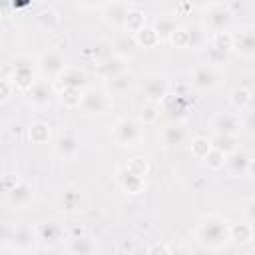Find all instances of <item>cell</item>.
Listing matches in <instances>:
<instances>
[{"label":"cell","instance_id":"obj_1","mask_svg":"<svg viewBox=\"0 0 255 255\" xmlns=\"http://www.w3.org/2000/svg\"><path fill=\"white\" fill-rule=\"evenodd\" d=\"M197 241L207 249H219L229 241V221L217 213H207L199 219Z\"/></svg>","mask_w":255,"mask_h":255},{"label":"cell","instance_id":"obj_2","mask_svg":"<svg viewBox=\"0 0 255 255\" xmlns=\"http://www.w3.org/2000/svg\"><path fill=\"white\" fill-rule=\"evenodd\" d=\"M112 137L122 147H137L143 141V122L135 118H118L112 126Z\"/></svg>","mask_w":255,"mask_h":255},{"label":"cell","instance_id":"obj_3","mask_svg":"<svg viewBox=\"0 0 255 255\" xmlns=\"http://www.w3.org/2000/svg\"><path fill=\"white\" fill-rule=\"evenodd\" d=\"M112 100H110V92L108 90H100V88H88L84 90L82 96V104H80V112L84 116H102L110 110Z\"/></svg>","mask_w":255,"mask_h":255},{"label":"cell","instance_id":"obj_4","mask_svg":"<svg viewBox=\"0 0 255 255\" xmlns=\"http://www.w3.org/2000/svg\"><path fill=\"white\" fill-rule=\"evenodd\" d=\"M36 64H38L40 74H42L46 80H58V78L64 74V70L68 68L66 58H64L58 50H46V52H42Z\"/></svg>","mask_w":255,"mask_h":255},{"label":"cell","instance_id":"obj_5","mask_svg":"<svg viewBox=\"0 0 255 255\" xmlns=\"http://www.w3.org/2000/svg\"><path fill=\"white\" fill-rule=\"evenodd\" d=\"M24 96H26V102L30 106H34V108H48V106H52V102H54V98L58 94H56L52 82L44 78V80H36L24 92Z\"/></svg>","mask_w":255,"mask_h":255},{"label":"cell","instance_id":"obj_6","mask_svg":"<svg viewBox=\"0 0 255 255\" xmlns=\"http://www.w3.org/2000/svg\"><path fill=\"white\" fill-rule=\"evenodd\" d=\"M10 80L14 82V86L20 92H26L36 82V78H34V60L30 56H16Z\"/></svg>","mask_w":255,"mask_h":255},{"label":"cell","instance_id":"obj_7","mask_svg":"<svg viewBox=\"0 0 255 255\" xmlns=\"http://www.w3.org/2000/svg\"><path fill=\"white\" fill-rule=\"evenodd\" d=\"M131 4L126 2V0H112L108 2L104 8H102V16H104V22L116 30H124L126 28V20H128V14L131 12Z\"/></svg>","mask_w":255,"mask_h":255},{"label":"cell","instance_id":"obj_8","mask_svg":"<svg viewBox=\"0 0 255 255\" xmlns=\"http://www.w3.org/2000/svg\"><path fill=\"white\" fill-rule=\"evenodd\" d=\"M233 12L229 10L227 4H211L205 12V28L215 32H225L231 26Z\"/></svg>","mask_w":255,"mask_h":255},{"label":"cell","instance_id":"obj_9","mask_svg":"<svg viewBox=\"0 0 255 255\" xmlns=\"http://www.w3.org/2000/svg\"><path fill=\"white\" fill-rule=\"evenodd\" d=\"M141 94L151 104H161L169 94V82L159 74H149L141 84Z\"/></svg>","mask_w":255,"mask_h":255},{"label":"cell","instance_id":"obj_10","mask_svg":"<svg viewBox=\"0 0 255 255\" xmlns=\"http://www.w3.org/2000/svg\"><path fill=\"white\" fill-rule=\"evenodd\" d=\"M54 151L60 159H74L80 153V139L72 129H64L58 133L54 141Z\"/></svg>","mask_w":255,"mask_h":255},{"label":"cell","instance_id":"obj_11","mask_svg":"<svg viewBox=\"0 0 255 255\" xmlns=\"http://www.w3.org/2000/svg\"><path fill=\"white\" fill-rule=\"evenodd\" d=\"M233 52L241 58H255V26H245L233 32Z\"/></svg>","mask_w":255,"mask_h":255},{"label":"cell","instance_id":"obj_12","mask_svg":"<svg viewBox=\"0 0 255 255\" xmlns=\"http://www.w3.org/2000/svg\"><path fill=\"white\" fill-rule=\"evenodd\" d=\"M116 179H118V185H120L126 193H129V195H137V193H141V191L145 189V177L135 175L131 169H128V165L118 167Z\"/></svg>","mask_w":255,"mask_h":255},{"label":"cell","instance_id":"obj_13","mask_svg":"<svg viewBox=\"0 0 255 255\" xmlns=\"http://www.w3.org/2000/svg\"><path fill=\"white\" fill-rule=\"evenodd\" d=\"M6 199L12 207H24L34 199V185L26 179H18L8 191H6Z\"/></svg>","mask_w":255,"mask_h":255},{"label":"cell","instance_id":"obj_14","mask_svg":"<svg viewBox=\"0 0 255 255\" xmlns=\"http://www.w3.org/2000/svg\"><path fill=\"white\" fill-rule=\"evenodd\" d=\"M217 82H219V72L215 70V66H209V64L195 68L191 74V86L195 90H201V92L215 88Z\"/></svg>","mask_w":255,"mask_h":255},{"label":"cell","instance_id":"obj_15","mask_svg":"<svg viewBox=\"0 0 255 255\" xmlns=\"http://www.w3.org/2000/svg\"><path fill=\"white\" fill-rule=\"evenodd\" d=\"M211 126H213V131H215V133L237 135V133L241 131V120H239V116L233 114V112H219V114L213 118Z\"/></svg>","mask_w":255,"mask_h":255},{"label":"cell","instance_id":"obj_16","mask_svg":"<svg viewBox=\"0 0 255 255\" xmlns=\"http://www.w3.org/2000/svg\"><path fill=\"white\" fill-rule=\"evenodd\" d=\"M36 243H38L36 227H30V225H16V227L12 229V245H14L18 251H32Z\"/></svg>","mask_w":255,"mask_h":255},{"label":"cell","instance_id":"obj_17","mask_svg":"<svg viewBox=\"0 0 255 255\" xmlns=\"http://www.w3.org/2000/svg\"><path fill=\"white\" fill-rule=\"evenodd\" d=\"M36 235H38V243H42L46 247H52L62 239L64 229L56 221H42V223L36 225Z\"/></svg>","mask_w":255,"mask_h":255},{"label":"cell","instance_id":"obj_18","mask_svg":"<svg viewBox=\"0 0 255 255\" xmlns=\"http://www.w3.org/2000/svg\"><path fill=\"white\" fill-rule=\"evenodd\" d=\"M249 155L243 149H235L231 153H227L225 157V169L231 177H243L247 175V165H249Z\"/></svg>","mask_w":255,"mask_h":255},{"label":"cell","instance_id":"obj_19","mask_svg":"<svg viewBox=\"0 0 255 255\" xmlns=\"http://www.w3.org/2000/svg\"><path fill=\"white\" fill-rule=\"evenodd\" d=\"M159 106H161V110L165 112V116L171 118V120H179V118H183L185 112H187V100H185L181 94H167L165 100H163Z\"/></svg>","mask_w":255,"mask_h":255},{"label":"cell","instance_id":"obj_20","mask_svg":"<svg viewBox=\"0 0 255 255\" xmlns=\"http://www.w3.org/2000/svg\"><path fill=\"white\" fill-rule=\"evenodd\" d=\"M161 139H163V145L169 147V149L179 147V145H183L185 139H187V129H185L179 122H173V124H169V126L163 129Z\"/></svg>","mask_w":255,"mask_h":255},{"label":"cell","instance_id":"obj_21","mask_svg":"<svg viewBox=\"0 0 255 255\" xmlns=\"http://www.w3.org/2000/svg\"><path fill=\"white\" fill-rule=\"evenodd\" d=\"M66 251L72 253V255H92V253L98 251V245H96V241L90 235L84 233V235H74L68 241Z\"/></svg>","mask_w":255,"mask_h":255},{"label":"cell","instance_id":"obj_22","mask_svg":"<svg viewBox=\"0 0 255 255\" xmlns=\"http://www.w3.org/2000/svg\"><path fill=\"white\" fill-rule=\"evenodd\" d=\"M124 70H126V60L120 58V56H116V54L110 56V58H106V60H102V62H98V66H96L98 76H102V78H106V80H110V78L122 74Z\"/></svg>","mask_w":255,"mask_h":255},{"label":"cell","instance_id":"obj_23","mask_svg":"<svg viewBox=\"0 0 255 255\" xmlns=\"http://www.w3.org/2000/svg\"><path fill=\"white\" fill-rule=\"evenodd\" d=\"M131 86H133V74H131V72H126V70H124L122 74H118V76L106 80V90H108L110 94H114V96L126 94L128 90H131Z\"/></svg>","mask_w":255,"mask_h":255},{"label":"cell","instance_id":"obj_24","mask_svg":"<svg viewBox=\"0 0 255 255\" xmlns=\"http://www.w3.org/2000/svg\"><path fill=\"white\" fill-rule=\"evenodd\" d=\"M133 38H135L137 48H143V50L157 48V46H159V42H161V38H159V34L155 32V28H153V26H147V24H145L139 32H135V34H133Z\"/></svg>","mask_w":255,"mask_h":255},{"label":"cell","instance_id":"obj_25","mask_svg":"<svg viewBox=\"0 0 255 255\" xmlns=\"http://www.w3.org/2000/svg\"><path fill=\"white\" fill-rule=\"evenodd\" d=\"M88 82V76L84 70L80 68H74V66H68L64 70V74L58 78V84L60 86H70V88H84Z\"/></svg>","mask_w":255,"mask_h":255},{"label":"cell","instance_id":"obj_26","mask_svg":"<svg viewBox=\"0 0 255 255\" xmlns=\"http://www.w3.org/2000/svg\"><path fill=\"white\" fill-rule=\"evenodd\" d=\"M251 100H253L251 90L245 88V86H235V88L229 92V104H231V108L237 110V112H245V110L249 108Z\"/></svg>","mask_w":255,"mask_h":255},{"label":"cell","instance_id":"obj_27","mask_svg":"<svg viewBox=\"0 0 255 255\" xmlns=\"http://www.w3.org/2000/svg\"><path fill=\"white\" fill-rule=\"evenodd\" d=\"M135 48H137V44H135V38L131 36V34H122V36H118L116 40H114V54L116 56H120V58H131L133 54H135Z\"/></svg>","mask_w":255,"mask_h":255},{"label":"cell","instance_id":"obj_28","mask_svg":"<svg viewBox=\"0 0 255 255\" xmlns=\"http://www.w3.org/2000/svg\"><path fill=\"white\" fill-rule=\"evenodd\" d=\"M82 96H84V88H70V86H62L60 92H58V98L60 102L66 106V108H80L82 104Z\"/></svg>","mask_w":255,"mask_h":255},{"label":"cell","instance_id":"obj_29","mask_svg":"<svg viewBox=\"0 0 255 255\" xmlns=\"http://www.w3.org/2000/svg\"><path fill=\"white\" fill-rule=\"evenodd\" d=\"M82 203H84V195L78 189H66L60 197V207H62V211H68V213L80 211Z\"/></svg>","mask_w":255,"mask_h":255},{"label":"cell","instance_id":"obj_30","mask_svg":"<svg viewBox=\"0 0 255 255\" xmlns=\"http://www.w3.org/2000/svg\"><path fill=\"white\" fill-rule=\"evenodd\" d=\"M253 239V223H233L229 225V241H235L239 245L249 243Z\"/></svg>","mask_w":255,"mask_h":255},{"label":"cell","instance_id":"obj_31","mask_svg":"<svg viewBox=\"0 0 255 255\" xmlns=\"http://www.w3.org/2000/svg\"><path fill=\"white\" fill-rule=\"evenodd\" d=\"M36 24L42 28V30H56L58 28V24H60V16H58V12L56 10H52V8H44V10H40L38 14H36Z\"/></svg>","mask_w":255,"mask_h":255},{"label":"cell","instance_id":"obj_32","mask_svg":"<svg viewBox=\"0 0 255 255\" xmlns=\"http://www.w3.org/2000/svg\"><path fill=\"white\" fill-rule=\"evenodd\" d=\"M28 137L32 143H46L50 139V126L46 122H32L28 126Z\"/></svg>","mask_w":255,"mask_h":255},{"label":"cell","instance_id":"obj_33","mask_svg":"<svg viewBox=\"0 0 255 255\" xmlns=\"http://www.w3.org/2000/svg\"><path fill=\"white\" fill-rule=\"evenodd\" d=\"M187 32H189V48L193 50H199V48H207V28L205 26H199V24H191L187 26Z\"/></svg>","mask_w":255,"mask_h":255},{"label":"cell","instance_id":"obj_34","mask_svg":"<svg viewBox=\"0 0 255 255\" xmlns=\"http://www.w3.org/2000/svg\"><path fill=\"white\" fill-rule=\"evenodd\" d=\"M153 28H155V32L159 34L161 40H167V42H169L171 34L177 30V24H175V20L169 18V16H159V18L153 22Z\"/></svg>","mask_w":255,"mask_h":255},{"label":"cell","instance_id":"obj_35","mask_svg":"<svg viewBox=\"0 0 255 255\" xmlns=\"http://www.w3.org/2000/svg\"><path fill=\"white\" fill-rule=\"evenodd\" d=\"M209 46H213V48H217V50H221V52H227V54H231L233 52V32H215L213 36H211V40H209Z\"/></svg>","mask_w":255,"mask_h":255},{"label":"cell","instance_id":"obj_36","mask_svg":"<svg viewBox=\"0 0 255 255\" xmlns=\"http://www.w3.org/2000/svg\"><path fill=\"white\" fill-rule=\"evenodd\" d=\"M211 147H213L211 139H207V137H203V135L193 137L191 143H189V151H191V155H193L195 159H203V157L211 151Z\"/></svg>","mask_w":255,"mask_h":255},{"label":"cell","instance_id":"obj_37","mask_svg":"<svg viewBox=\"0 0 255 255\" xmlns=\"http://www.w3.org/2000/svg\"><path fill=\"white\" fill-rule=\"evenodd\" d=\"M213 147L221 149L223 153H231L237 149V135H227V133H215L211 137Z\"/></svg>","mask_w":255,"mask_h":255},{"label":"cell","instance_id":"obj_38","mask_svg":"<svg viewBox=\"0 0 255 255\" xmlns=\"http://www.w3.org/2000/svg\"><path fill=\"white\" fill-rule=\"evenodd\" d=\"M143 26H145V16H143V12L137 10V8H131V12L128 14V20H126V28H124V30L133 36V34L139 32Z\"/></svg>","mask_w":255,"mask_h":255},{"label":"cell","instance_id":"obj_39","mask_svg":"<svg viewBox=\"0 0 255 255\" xmlns=\"http://www.w3.org/2000/svg\"><path fill=\"white\" fill-rule=\"evenodd\" d=\"M225 157H227V153H223V151L217 149V147H211V151L203 157V163L207 165V169H211V171H219V169L225 167Z\"/></svg>","mask_w":255,"mask_h":255},{"label":"cell","instance_id":"obj_40","mask_svg":"<svg viewBox=\"0 0 255 255\" xmlns=\"http://www.w3.org/2000/svg\"><path fill=\"white\" fill-rule=\"evenodd\" d=\"M205 60H207L209 66H223V64L229 62V54H227V52H221V50H217V48H213V46H207V50H205Z\"/></svg>","mask_w":255,"mask_h":255},{"label":"cell","instance_id":"obj_41","mask_svg":"<svg viewBox=\"0 0 255 255\" xmlns=\"http://www.w3.org/2000/svg\"><path fill=\"white\" fill-rule=\"evenodd\" d=\"M169 44L173 48H189V32H187V26H177V30L169 38Z\"/></svg>","mask_w":255,"mask_h":255},{"label":"cell","instance_id":"obj_42","mask_svg":"<svg viewBox=\"0 0 255 255\" xmlns=\"http://www.w3.org/2000/svg\"><path fill=\"white\" fill-rule=\"evenodd\" d=\"M157 118H159V104H151V102H147V104L141 108L139 120H141L143 126H145V124H153Z\"/></svg>","mask_w":255,"mask_h":255},{"label":"cell","instance_id":"obj_43","mask_svg":"<svg viewBox=\"0 0 255 255\" xmlns=\"http://www.w3.org/2000/svg\"><path fill=\"white\" fill-rule=\"evenodd\" d=\"M128 169H131L135 175H139V177H145L147 175V171H149V163H147V159H143V157H133V159H129L128 163Z\"/></svg>","mask_w":255,"mask_h":255},{"label":"cell","instance_id":"obj_44","mask_svg":"<svg viewBox=\"0 0 255 255\" xmlns=\"http://www.w3.org/2000/svg\"><path fill=\"white\" fill-rule=\"evenodd\" d=\"M16 86H14V82L10 80V78H4L2 82H0V102L2 104H6L14 94H16Z\"/></svg>","mask_w":255,"mask_h":255},{"label":"cell","instance_id":"obj_45","mask_svg":"<svg viewBox=\"0 0 255 255\" xmlns=\"http://www.w3.org/2000/svg\"><path fill=\"white\" fill-rule=\"evenodd\" d=\"M241 129H245L249 135H255V108H247L241 120Z\"/></svg>","mask_w":255,"mask_h":255},{"label":"cell","instance_id":"obj_46","mask_svg":"<svg viewBox=\"0 0 255 255\" xmlns=\"http://www.w3.org/2000/svg\"><path fill=\"white\" fill-rule=\"evenodd\" d=\"M120 251L122 253H135L137 251V245H135V239L133 237H126V239H120Z\"/></svg>","mask_w":255,"mask_h":255},{"label":"cell","instance_id":"obj_47","mask_svg":"<svg viewBox=\"0 0 255 255\" xmlns=\"http://www.w3.org/2000/svg\"><path fill=\"white\" fill-rule=\"evenodd\" d=\"M243 211H245V217L249 219V223L255 225V197H249L243 205Z\"/></svg>","mask_w":255,"mask_h":255},{"label":"cell","instance_id":"obj_48","mask_svg":"<svg viewBox=\"0 0 255 255\" xmlns=\"http://www.w3.org/2000/svg\"><path fill=\"white\" fill-rule=\"evenodd\" d=\"M78 4L86 10H96V8H104L108 2L106 0H78Z\"/></svg>","mask_w":255,"mask_h":255},{"label":"cell","instance_id":"obj_49","mask_svg":"<svg viewBox=\"0 0 255 255\" xmlns=\"http://www.w3.org/2000/svg\"><path fill=\"white\" fill-rule=\"evenodd\" d=\"M173 249L167 243H151L147 247V253H171Z\"/></svg>","mask_w":255,"mask_h":255},{"label":"cell","instance_id":"obj_50","mask_svg":"<svg viewBox=\"0 0 255 255\" xmlns=\"http://www.w3.org/2000/svg\"><path fill=\"white\" fill-rule=\"evenodd\" d=\"M247 175H249V177H255V159H249V165H247Z\"/></svg>","mask_w":255,"mask_h":255},{"label":"cell","instance_id":"obj_51","mask_svg":"<svg viewBox=\"0 0 255 255\" xmlns=\"http://www.w3.org/2000/svg\"><path fill=\"white\" fill-rule=\"evenodd\" d=\"M183 2H189V4H199V6H211L213 0H183Z\"/></svg>","mask_w":255,"mask_h":255}]
</instances>
